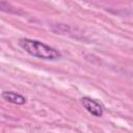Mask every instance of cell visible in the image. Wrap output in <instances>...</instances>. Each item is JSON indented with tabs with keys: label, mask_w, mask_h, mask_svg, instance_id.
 I'll return each mask as SVG.
<instances>
[{
	"label": "cell",
	"mask_w": 133,
	"mask_h": 133,
	"mask_svg": "<svg viewBox=\"0 0 133 133\" xmlns=\"http://www.w3.org/2000/svg\"><path fill=\"white\" fill-rule=\"evenodd\" d=\"M19 46L29 55L37 57L44 60H57L61 58V53L49 45L31 38H20L18 42Z\"/></svg>",
	"instance_id": "1"
},
{
	"label": "cell",
	"mask_w": 133,
	"mask_h": 133,
	"mask_svg": "<svg viewBox=\"0 0 133 133\" xmlns=\"http://www.w3.org/2000/svg\"><path fill=\"white\" fill-rule=\"evenodd\" d=\"M82 106L84 109L91 115L96 117H101L104 114V106L98 102L97 100L90 98V97H83L80 99Z\"/></svg>",
	"instance_id": "2"
},
{
	"label": "cell",
	"mask_w": 133,
	"mask_h": 133,
	"mask_svg": "<svg viewBox=\"0 0 133 133\" xmlns=\"http://www.w3.org/2000/svg\"><path fill=\"white\" fill-rule=\"evenodd\" d=\"M1 97L3 100H5L6 102L14 104V105H24L27 102V99L22 96L21 94H18L16 91H11V90H4L1 94Z\"/></svg>",
	"instance_id": "3"
},
{
	"label": "cell",
	"mask_w": 133,
	"mask_h": 133,
	"mask_svg": "<svg viewBox=\"0 0 133 133\" xmlns=\"http://www.w3.org/2000/svg\"><path fill=\"white\" fill-rule=\"evenodd\" d=\"M12 8H14V7H12L9 3H7V2H0V9H1V10L12 11V10H11Z\"/></svg>",
	"instance_id": "4"
}]
</instances>
